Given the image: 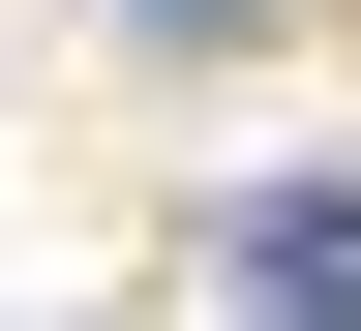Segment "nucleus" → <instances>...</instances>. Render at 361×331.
I'll return each instance as SVG.
<instances>
[{
	"label": "nucleus",
	"instance_id": "nucleus-1",
	"mask_svg": "<svg viewBox=\"0 0 361 331\" xmlns=\"http://www.w3.org/2000/svg\"><path fill=\"white\" fill-rule=\"evenodd\" d=\"M241 301L271 331H361V181H271V211H241Z\"/></svg>",
	"mask_w": 361,
	"mask_h": 331
}]
</instances>
